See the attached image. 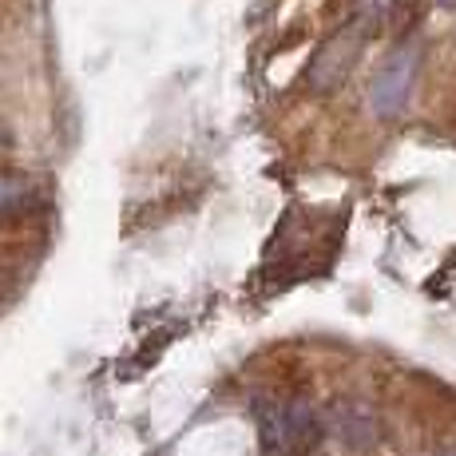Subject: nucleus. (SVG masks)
Instances as JSON below:
<instances>
[{"instance_id":"f257e3e1","label":"nucleus","mask_w":456,"mask_h":456,"mask_svg":"<svg viewBox=\"0 0 456 456\" xmlns=\"http://www.w3.org/2000/svg\"><path fill=\"white\" fill-rule=\"evenodd\" d=\"M417 72H420V44H401V48H393L389 56H385V64L377 68L373 87H370L373 116H381V119L401 116L409 95H413Z\"/></svg>"},{"instance_id":"7ed1b4c3","label":"nucleus","mask_w":456,"mask_h":456,"mask_svg":"<svg viewBox=\"0 0 456 456\" xmlns=\"http://www.w3.org/2000/svg\"><path fill=\"white\" fill-rule=\"evenodd\" d=\"M362 44H365V24L357 20L354 28H346V32H338L326 48L318 52V60H314V68H310V84H314V92H333L341 80L349 76V68L357 64V52H362Z\"/></svg>"},{"instance_id":"f03ea898","label":"nucleus","mask_w":456,"mask_h":456,"mask_svg":"<svg viewBox=\"0 0 456 456\" xmlns=\"http://www.w3.org/2000/svg\"><path fill=\"white\" fill-rule=\"evenodd\" d=\"M258 428L266 436V444L282 456L305 452L318 441V420L302 405V401H274V405L258 409Z\"/></svg>"},{"instance_id":"20e7f679","label":"nucleus","mask_w":456,"mask_h":456,"mask_svg":"<svg viewBox=\"0 0 456 456\" xmlns=\"http://www.w3.org/2000/svg\"><path fill=\"white\" fill-rule=\"evenodd\" d=\"M436 4H441V8H456V0H436Z\"/></svg>"}]
</instances>
